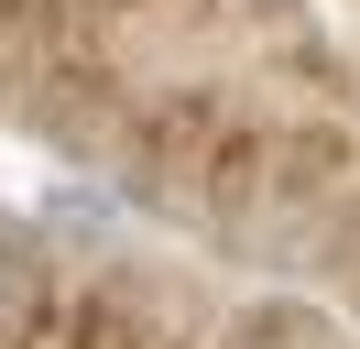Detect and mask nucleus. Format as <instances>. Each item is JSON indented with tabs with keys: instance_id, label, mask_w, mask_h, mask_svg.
Masks as SVG:
<instances>
[{
	"instance_id": "nucleus-1",
	"label": "nucleus",
	"mask_w": 360,
	"mask_h": 349,
	"mask_svg": "<svg viewBox=\"0 0 360 349\" xmlns=\"http://www.w3.org/2000/svg\"><path fill=\"white\" fill-rule=\"evenodd\" d=\"M33 295H44V273H33V251H22V240H0V349L22 338V317H33Z\"/></svg>"
}]
</instances>
